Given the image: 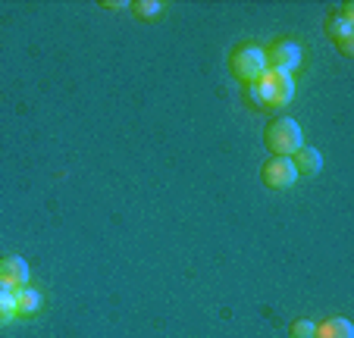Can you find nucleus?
Segmentation results:
<instances>
[{
	"label": "nucleus",
	"instance_id": "9b49d317",
	"mask_svg": "<svg viewBox=\"0 0 354 338\" xmlns=\"http://www.w3.org/2000/svg\"><path fill=\"white\" fill-rule=\"evenodd\" d=\"M16 319V307H13V288L0 285V326H7Z\"/></svg>",
	"mask_w": 354,
	"mask_h": 338
},
{
	"label": "nucleus",
	"instance_id": "f03ea898",
	"mask_svg": "<svg viewBox=\"0 0 354 338\" xmlns=\"http://www.w3.org/2000/svg\"><path fill=\"white\" fill-rule=\"evenodd\" d=\"M263 141L273 151V157H292L298 147H304V132L292 116H276V120H270Z\"/></svg>",
	"mask_w": 354,
	"mask_h": 338
},
{
	"label": "nucleus",
	"instance_id": "1a4fd4ad",
	"mask_svg": "<svg viewBox=\"0 0 354 338\" xmlns=\"http://www.w3.org/2000/svg\"><path fill=\"white\" fill-rule=\"evenodd\" d=\"M314 338H354V326L342 317H329L314 326Z\"/></svg>",
	"mask_w": 354,
	"mask_h": 338
},
{
	"label": "nucleus",
	"instance_id": "0eeeda50",
	"mask_svg": "<svg viewBox=\"0 0 354 338\" xmlns=\"http://www.w3.org/2000/svg\"><path fill=\"white\" fill-rule=\"evenodd\" d=\"M0 285L22 288L28 285V263L22 257H0Z\"/></svg>",
	"mask_w": 354,
	"mask_h": 338
},
{
	"label": "nucleus",
	"instance_id": "9d476101",
	"mask_svg": "<svg viewBox=\"0 0 354 338\" xmlns=\"http://www.w3.org/2000/svg\"><path fill=\"white\" fill-rule=\"evenodd\" d=\"M13 307H16V317H32V313H38L41 307V294L38 288H13Z\"/></svg>",
	"mask_w": 354,
	"mask_h": 338
},
{
	"label": "nucleus",
	"instance_id": "423d86ee",
	"mask_svg": "<svg viewBox=\"0 0 354 338\" xmlns=\"http://www.w3.org/2000/svg\"><path fill=\"white\" fill-rule=\"evenodd\" d=\"M326 32H329V38H333V44L339 47V53L351 57L354 53V26H351V19H345V16H329Z\"/></svg>",
	"mask_w": 354,
	"mask_h": 338
},
{
	"label": "nucleus",
	"instance_id": "f8f14e48",
	"mask_svg": "<svg viewBox=\"0 0 354 338\" xmlns=\"http://www.w3.org/2000/svg\"><path fill=\"white\" fill-rule=\"evenodd\" d=\"M132 10H135V16H141V19H157L163 7L157 0H138V3H132Z\"/></svg>",
	"mask_w": 354,
	"mask_h": 338
},
{
	"label": "nucleus",
	"instance_id": "f257e3e1",
	"mask_svg": "<svg viewBox=\"0 0 354 338\" xmlns=\"http://www.w3.org/2000/svg\"><path fill=\"white\" fill-rule=\"evenodd\" d=\"M292 97H295V79L288 73H273V69H267V73L251 85V100H257L261 106H270V110L288 106Z\"/></svg>",
	"mask_w": 354,
	"mask_h": 338
},
{
	"label": "nucleus",
	"instance_id": "ddd939ff",
	"mask_svg": "<svg viewBox=\"0 0 354 338\" xmlns=\"http://www.w3.org/2000/svg\"><path fill=\"white\" fill-rule=\"evenodd\" d=\"M314 326L310 319H295L292 323V338H314Z\"/></svg>",
	"mask_w": 354,
	"mask_h": 338
},
{
	"label": "nucleus",
	"instance_id": "20e7f679",
	"mask_svg": "<svg viewBox=\"0 0 354 338\" xmlns=\"http://www.w3.org/2000/svg\"><path fill=\"white\" fill-rule=\"evenodd\" d=\"M263 60H267V69H273V73H288V75H292L295 69L301 66V47H298V41L276 38L270 47H263Z\"/></svg>",
	"mask_w": 354,
	"mask_h": 338
},
{
	"label": "nucleus",
	"instance_id": "6e6552de",
	"mask_svg": "<svg viewBox=\"0 0 354 338\" xmlns=\"http://www.w3.org/2000/svg\"><path fill=\"white\" fill-rule=\"evenodd\" d=\"M292 163H295V173L298 176H317L323 166V157L320 151H314V147H298V151L292 153Z\"/></svg>",
	"mask_w": 354,
	"mask_h": 338
},
{
	"label": "nucleus",
	"instance_id": "7ed1b4c3",
	"mask_svg": "<svg viewBox=\"0 0 354 338\" xmlns=\"http://www.w3.org/2000/svg\"><path fill=\"white\" fill-rule=\"evenodd\" d=\"M229 66H232V73L239 75L245 85H254L257 79H261L263 73H267V60H263V47L251 44V41H245V44H239L232 53H229Z\"/></svg>",
	"mask_w": 354,
	"mask_h": 338
},
{
	"label": "nucleus",
	"instance_id": "39448f33",
	"mask_svg": "<svg viewBox=\"0 0 354 338\" xmlns=\"http://www.w3.org/2000/svg\"><path fill=\"white\" fill-rule=\"evenodd\" d=\"M263 185L267 188H292L298 182V173H295L292 157H270L263 163Z\"/></svg>",
	"mask_w": 354,
	"mask_h": 338
}]
</instances>
